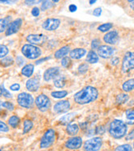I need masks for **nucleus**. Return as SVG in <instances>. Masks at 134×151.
Returning a JSON list of instances; mask_svg holds the SVG:
<instances>
[{
  "mask_svg": "<svg viewBox=\"0 0 134 151\" xmlns=\"http://www.w3.org/2000/svg\"><path fill=\"white\" fill-rule=\"evenodd\" d=\"M114 151H133V149L130 145L125 144V145H122L115 148Z\"/></svg>",
  "mask_w": 134,
  "mask_h": 151,
  "instance_id": "f704fd0d",
  "label": "nucleus"
},
{
  "mask_svg": "<svg viewBox=\"0 0 134 151\" xmlns=\"http://www.w3.org/2000/svg\"><path fill=\"white\" fill-rule=\"evenodd\" d=\"M21 24H22V20L21 18H17L16 20L12 22L8 26L6 32H5L6 36H11L12 34H15V33L19 31V29H20Z\"/></svg>",
  "mask_w": 134,
  "mask_h": 151,
  "instance_id": "9b49d317",
  "label": "nucleus"
},
{
  "mask_svg": "<svg viewBox=\"0 0 134 151\" xmlns=\"http://www.w3.org/2000/svg\"><path fill=\"white\" fill-rule=\"evenodd\" d=\"M26 87L30 92H36L37 90L39 89V87H40V82L36 78H30L26 81Z\"/></svg>",
  "mask_w": 134,
  "mask_h": 151,
  "instance_id": "f3484780",
  "label": "nucleus"
},
{
  "mask_svg": "<svg viewBox=\"0 0 134 151\" xmlns=\"http://www.w3.org/2000/svg\"><path fill=\"white\" fill-rule=\"evenodd\" d=\"M60 70L58 67H53V68H49L48 70H45L44 73V79L45 81L49 82L52 79H54L55 78L59 75Z\"/></svg>",
  "mask_w": 134,
  "mask_h": 151,
  "instance_id": "2eb2a0df",
  "label": "nucleus"
},
{
  "mask_svg": "<svg viewBox=\"0 0 134 151\" xmlns=\"http://www.w3.org/2000/svg\"><path fill=\"white\" fill-rule=\"evenodd\" d=\"M82 145V139L79 136H74L68 139L65 143V146L69 150H78Z\"/></svg>",
  "mask_w": 134,
  "mask_h": 151,
  "instance_id": "9d476101",
  "label": "nucleus"
},
{
  "mask_svg": "<svg viewBox=\"0 0 134 151\" xmlns=\"http://www.w3.org/2000/svg\"><path fill=\"white\" fill-rule=\"evenodd\" d=\"M2 106L4 109H7V110L9 111H12L14 109V105L10 102H2Z\"/></svg>",
  "mask_w": 134,
  "mask_h": 151,
  "instance_id": "4c0bfd02",
  "label": "nucleus"
},
{
  "mask_svg": "<svg viewBox=\"0 0 134 151\" xmlns=\"http://www.w3.org/2000/svg\"><path fill=\"white\" fill-rule=\"evenodd\" d=\"M56 138V133L53 129H49L45 131L41 139L40 146L41 149H47L50 147L55 141Z\"/></svg>",
  "mask_w": 134,
  "mask_h": 151,
  "instance_id": "20e7f679",
  "label": "nucleus"
},
{
  "mask_svg": "<svg viewBox=\"0 0 134 151\" xmlns=\"http://www.w3.org/2000/svg\"><path fill=\"white\" fill-rule=\"evenodd\" d=\"M118 39H119L118 33L116 31H111L110 32L105 34L104 37V41L107 44H110V45L116 44L118 41Z\"/></svg>",
  "mask_w": 134,
  "mask_h": 151,
  "instance_id": "dca6fc26",
  "label": "nucleus"
},
{
  "mask_svg": "<svg viewBox=\"0 0 134 151\" xmlns=\"http://www.w3.org/2000/svg\"><path fill=\"white\" fill-rule=\"evenodd\" d=\"M102 13V9L101 8H97L96 9H94L93 15L95 17H100Z\"/></svg>",
  "mask_w": 134,
  "mask_h": 151,
  "instance_id": "79ce46f5",
  "label": "nucleus"
},
{
  "mask_svg": "<svg viewBox=\"0 0 134 151\" xmlns=\"http://www.w3.org/2000/svg\"><path fill=\"white\" fill-rule=\"evenodd\" d=\"M8 131H9V128H8V125L6 123H4V122L0 121V131L1 132H8Z\"/></svg>",
  "mask_w": 134,
  "mask_h": 151,
  "instance_id": "a19ab883",
  "label": "nucleus"
},
{
  "mask_svg": "<svg viewBox=\"0 0 134 151\" xmlns=\"http://www.w3.org/2000/svg\"><path fill=\"white\" fill-rule=\"evenodd\" d=\"M98 50V55L104 59L111 57L114 53V49L110 45H101Z\"/></svg>",
  "mask_w": 134,
  "mask_h": 151,
  "instance_id": "f8f14e48",
  "label": "nucleus"
},
{
  "mask_svg": "<svg viewBox=\"0 0 134 151\" xmlns=\"http://www.w3.org/2000/svg\"><path fill=\"white\" fill-rule=\"evenodd\" d=\"M13 59L10 56H7V57H4L1 61H0V65L4 67H8V66L12 65L13 64Z\"/></svg>",
  "mask_w": 134,
  "mask_h": 151,
  "instance_id": "c756f323",
  "label": "nucleus"
},
{
  "mask_svg": "<svg viewBox=\"0 0 134 151\" xmlns=\"http://www.w3.org/2000/svg\"><path fill=\"white\" fill-rule=\"evenodd\" d=\"M134 70V52H127L122 62L123 73H128Z\"/></svg>",
  "mask_w": 134,
  "mask_h": 151,
  "instance_id": "423d86ee",
  "label": "nucleus"
},
{
  "mask_svg": "<svg viewBox=\"0 0 134 151\" xmlns=\"http://www.w3.org/2000/svg\"><path fill=\"white\" fill-rule=\"evenodd\" d=\"M0 151H1V150H0Z\"/></svg>",
  "mask_w": 134,
  "mask_h": 151,
  "instance_id": "bf43d9fd",
  "label": "nucleus"
},
{
  "mask_svg": "<svg viewBox=\"0 0 134 151\" xmlns=\"http://www.w3.org/2000/svg\"><path fill=\"white\" fill-rule=\"evenodd\" d=\"M60 22L58 18H48L42 23V27L46 31H54L58 28Z\"/></svg>",
  "mask_w": 134,
  "mask_h": 151,
  "instance_id": "1a4fd4ad",
  "label": "nucleus"
},
{
  "mask_svg": "<svg viewBox=\"0 0 134 151\" xmlns=\"http://www.w3.org/2000/svg\"><path fill=\"white\" fill-rule=\"evenodd\" d=\"M33 72H34V65L31 64L25 65L21 70V74L26 77H31L32 75Z\"/></svg>",
  "mask_w": 134,
  "mask_h": 151,
  "instance_id": "b1692460",
  "label": "nucleus"
},
{
  "mask_svg": "<svg viewBox=\"0 0 134 151\" xmlns=\"http://www.w3.org/2000/svg\"><path fill=\"white\" fill-rule=\"evenodd\" d=\"M3 95V88H2V87L0 86V97Z\"/></svg>",
  "mask_w": 134,
  "mask_h": 151,
  "instance_id": "6e6d98bb",
  "label": "nucleus"
},
{
  "mask_svg": "<svg viewBox=\"0 0 134 151\" xmlns=\"http://www.w3.org/2000/svg\"><path fill=\"white\" fill-rule=\"evenodd\" d=\"M86 54V50L83 48H77L70 51V57L74 60H79Z\"/></svg>",
  "mask_w": 134,
  "mask_h": 151,
  "instance_id": "a211bd4d",
  "label": "nucleus"
},
{
  "mask_svg": "<svg viewBox=\"0 0 134 151\" xmlns=\"http://www.w3.org/2000/svg\"><path fill=\"white\" fill-rule=\"evenodd\" d=\"M70 107H71L70 102L67 100H64V101H60L55 103V105L53 106V111L57 113H64L70 109Z\"/></svg>",
  "mask_w": 134,
  "mask_h": 151,
  "instance_id": "4468645a",
  "label": "nucleus"
},
{
  "mask_svg": "<svg viewBox=\"0 0 134 151\" xmlns=\"http://www.w3.org/2000/svg\"><path fill=\"white\" fill-rule=\"evenodd\" d=\"M58 1H53V2H51V1H43L42 4H41V10L42 11H45L48 8L53 7L54 3H58Z\"/></svg>",
  "mask_w": 134,
  "mask_h": 151,
  "instance_id": "2f4dec72",
  "label": "nucleus"
},
{
  "mask_svg": "<svg viewBox=\"0 0 134 151\" xmlns=\"http://www.w3.org/2000/svg\"><path fill=\"white\" fill-rule=\"evenodd\" d=\"M17 102L24 108H31L34 104V98L27 93H21L17 96Z\"/></svg>",
  "mask_w": 134,
  "mask_h": 151,
  "instance_id": "0eeeda50",
  "label": "nucleus"
},
{
  "mask_svg": "<svg viewBox=\"0 0 134 151\" xmlns=\"http://www.w3.org/2000/svg\"><path fill=\"white\" fill-rule=\"evenodd\" d=\"M89 3H90V4H95V3H96V0H93V1H90Z\"/></svg>",
  "mask_w": 134,
  "mask_h": 151,
  "instance_id": "4d7b16f0",
  "label": "nucleus"
},
{
  "mask_svg": "<svg viewBox=\"0 0 134 151\" xmlns=\"http://www.w3.org/2000/svg\"><path fill=\"white\" fill-rule=\"evenodd\" d=\"M70 51V47L68 45H66V46H63L59 50H58L54 54V57L56 59H61V58L65 57L66 55H68Z\"/></svg>",
  "mask_w": 134,
  "mask_h": 151,
  "instance_id": "6ab92c4d",
  "label": "nucleus"
},
{
  "mask_svg": "<svg viewBox=\"0 0 134 151\" xmlns=\"http://www.w3.org/2000/svg\"><path fill=\"white\" fill-rule=\"evenodd\" d=\"M66 131L67 133L69 135H76L79 131V126L76 124V123H73V124H70L68 125L67 128H66Z\"/></svg>",
  "mask_w": 134,
  "mask_h": 151,
  "instance_id": "4be33fe9",
  "label": "nucleus"
},
{
  "mask_svg": "<svg viewBox=\"0 0 134 151\" xmlns=\"http://www.w3.org/2000/svg\"><path fill=\"white\" fill-rule=\"evenodd\" d=\"M133 148H134V142H133Z\"/></svg>",
  "mask_w": 134,
  "mask_h": 151,
  "instance_id": "13d9d810",
  "label": "nucleus"
},
{
  "mask_svg": "<svg viewBox=\"0 0 134 151\" xmlns=\"http://www.w3.org/2000/svg\"><path fill=\"white\" fill-rule=\"evenodd\" d=\"M16 1H0L1 4H12V3H15Z\"/></svg>",
  "mask_w": 134,
  "mask_h": 151,
  "instance_id": "864d4df0",
  "label": "nucleus"
},
{
  "mask_svg": "<svg viewBox=\"0 0 134 151\" xmlns=\"http://www.w3.org/2000/svg\"><path fill=\"white\" fill-rule=\"evenodd\" d=\"M134 139V129H133V130L129 132V134L127 135L126 136L127 140H131V139Z\"/></svg>",
  "mask_w": 134,
  "mask_h": 151,
  "instance_id": "49530a36",
  "label": "nucleus"
},
{
  "mask_svg": "<svg viewBox=\"0 0 134 151\" xmlns=\"http://www.w3.org/2000/svg\"><path fill=\"white\" fill-rule=\"evenodd\" d=\"M8 54V48L4 45H0V58L5 57Z\"/></svg>",
  "mask_w": 134,
  "mask_h": 151,
  "instance_id": "c9c22d12",
  "label": "nucleus"
},
{
  "mask_svg": "<svg viewBox=\"0 0 134 151\" xmlns=\"http://www.w3.org/2000/svg\"><path fill=\"white\" fill-rule=\"evenodd\" d=\"M128 99H129V96L128 94L122 93L116 97V102H118V104H123V103H125Z\"/></svg>",
  "mask_w": 134,
  "mask_h": 151,
  "instance_id": "c85d7f7f",
  "label": "nucleus"
},
{
  "mask_svg": "<svg viewBox=\"0 0 134 151\" xmlns=\"http://www.w3.org/2000/svg\"><path fill=\"white\" fill-rule=\"evenodd\" d=\"M39 2H41V1H25L26 4H27V5H32V4H38Z\"/></svg>",
  "mask_w": 134,
  "mask_h": 151,
  "instance_id": "603ef678",
  "label": "nucleus"
},
{
  "mask_svg": "<svg viewBox=\"0 0 134 151\" xmlns=\"http://www.w3.org/2000/svg\"><path fill=\"white\" fill-rule=\"evenodd\" d=\"M76 116V113L75 112H72V113H69V114L64 115L63 116H62L61 118L59 119V122L62 123V124H67V123H69L73 119V117Z\"/></svg>",
  "mask_w": 134,
  "mask_h": 151,
  "instance_id": "bb28decb",
  "label": "nucleus"
},
{
  "mask_svg": "<svg viewBox=\"0 0 134 151\" xmlns=\"http://www.w3.org/2000/svg\"><path fill=\"white\" fill-rule=\"evenodd\" d=\"M128 2L130 3L131 8H132V9L134 11V1H128Z\"/></svg>",
  "mask_w": 134,
  "mask_h": 151,
  "instance_id": "5fc2aeb1",
  "label": "nucleus"
},
{
  "mask_svg": "<svg viewBox=\"0 0 134 151\" xmlns=\"http://www.w3.org/2000/svg\"><path fill=\"white\" fill-rule=\"evenodd\" d=\"M11 17L8 16L4 18H0V33L4 32V31H6L8 29V26L11 23Z\"/></svg>",
  "mask_w": 134,
  "mask_h": 151,
  "instance_id": "aec40b11",
  "label": "nucleus"
},
{
  "mask_svg": "<svg viewBox=\"0 0 134 151\" xmlns=\"http://www.w3.org/2000/svg\"><path fill=\"white\" fill-rule=\"evenodd\" d=\"M19 123H20V118L16 116H12L8 119V124L12 128H16L19 125Z\"/></svg>",
  "mask_w": 134,
  "mask_h": 151,
  "instance_id": "cd10ccee",
  "label": "nucleus"
},
{
  "mask_svg": "<svg viewBox=\"0 0 134 151\" xmlns=\"http://www.w3.org/2000/svg\"><path fill=\"white\" fill-rule=\"evenodd\" d=\"M122 88L126 93L133 91L134 89V78H131V79H128L126 82H124L123 83Z\"/></svg>",
  "mask_w": 134,
  "mask_h": 151,
  "instance_id": "412c9836",
  "label": "nucleus"
},
{
  "mask_svg": "<svg viewBox=\"0 0 134 151\" xmlns=\"http://www.w3.org/2000/svg\"><path fill=\"white\" fill-rule=\"evenodd\" d=\"M127 118V124L134 125V108L128 109L125 112Z\"/></svg>",
  "mask_w": 134,
  "mask_h": 151,
  "instance_id": "a878e982",
  "label": "nucleus"
},
{
  "mask_svg": "<svg viewBox=\"0 0 134 151\" xmlns=\"http://www.w3.org/2000/svg\"><path fill=\"white\" fill-rule=\"evenodd\" d=\"M68 95V92L65 90L63 91H55L51 93V96L54 98H63Z\"/></svg>",
  "mask_w": 134,
  "mask_h": 151,
  "instance_id": "7c9ffc66",
  "label": "nucleus"
},
{
  "mask_svg": "<svg viewBox=\"0 0 134 151\" xmlns=\"http://www.w3.org/2000/svg\"><path fill=\"white\" fill-rule=\"evenodd\" d=\"M24 128H23V134H26L32 129L33 123L31 120H26L24 122Z\"/></svg>",
  "mask_w": 134,
  "mask_h": 151,
  "instance_id": "473e14b6",
  "label": "nucleus"
},
{
  "mask_svg": "<svg viewBox=\"0 0 134 151\" xmlns=\"http://www.w3.org/2000/svg\"><path fill=\"white\" fill-rule=\"evenodd\" d=\"M68 8H69V11H70V12H74L77 11V7L76 6V5H75V4H71V5H69Z\"/></svg>",
  "mask_w": 134,
  "mask_h": 151,
  "instance_id": "8fccbe9b",
  "label": "nucleus"
},
{
  "mask_svg": "<svg viewBox=\"0 0 134 151\" xmlns=\"http://www.w3.org/2000/svg\"><path fill=\"white\" fill-rule=\"evenodd\" d=\"M118 62H119V58L114 57V58H112V60H111L110 63H111V65H117L118 64Z\"/></svg>",
  "mask_w": 134,
  "mask_h": 151,
  "instance_id": "09e8293b",
  "label": "nucleus"
},
{
  "mask_svg": "<svg viewBox=\"0 0 134 151\" xmlns=\"http://www.w3.org/2000/svg\"><path fill=\"white\" fill-rule=\"evenodd\" d=\"M104 132H105V128H104V127H98L96 129V134L102 135Z\"/></svg>",
  "mask_w": 134,
  "mask_h": 151,
  "instance_id": "a18cd8bd",
  "label": "nucleus"
},
{
  "mask_svg": "<svg viewBox=\"0 0 134 151\" xmlns=\"http://www.w3.org/2000/svg\"><path fill=\"white\" fill-rule=\"evenodd\" d=\"M31 14L34 17H38L40 15V9L38 8H33L31 10Z\"/></svg>",
  "mask_w": 134,
  "mask_h": 151,
  "instance_id": "c03bdc74",
  "label": "nucleus"
},
{
  "mask_svg": "<svg viewBox=\"0 0 134 151\" xmlns=\"http://www.w3.org/2000/svg\"><path fill=\"white\" fill-rule=\"evenodd\" d=\"M103 139L101 137H94L87 139L84 143L83 149L85 151H98L102 146Z\"/></svg>",
  "mask_w": 134,
  "mask_h": 151,
  "instance_id": "39448f33",
  "label": "nucleus"
},
{
  "mask_svg": "<svg viewBox=\"0 0 134 151\" xmlns=\"http://www.w3.org/2000/svg\"><path fill=\"white\" fill-rule=\"evenodd\" d=\"M100 46H101V40L100 39H94L91 42V48L93 50H98Z\"/></svg>",
  "mask_w": 134,
  "mask_h": 151,
  "instance_id": "ea45409f",
  "label": "nucleus"
},
{
  "mask_svg": "<svg viewBox=\"0 0 134 151\" xmlns=\"http://www.w3.org/2000/svg\"><path fill=\"white\" fill-rule=\"evenodd\" d=\"M89 69V66L87 64H86V63H83V64H81L79 67H78V72L80 73V74H85L86 72Z\"/></svg>",
  "mask_w": 134,
  "mask_h": 151,
  "instance_id": "e433bc0d",
  "label": "nucleus"
},
{
  "mask_svg": "<svg viewBox=\"0 0 134 151\" xmlns=\"http://www.w3.org/2000/svg\"><path fill=\"white\" fill-rule=\"evenodd\" d=\"M53 84L55 87L59 88H63V86L65 85V78H64V76H62L60 74L57 76L53 79Z\"/></svg>",
  "mask_w": 134,
  "mask_h": 151,
  "instance_id": "393cba45",
  "label": "nucleus"
},
{
  "mask_svg": "<svg viewBox=\"0 0 134 151\" xmlns=\"http://www.w3.org/2000/svg\"><path fill=\"white\" fill-rule=\"evenodd\" d=\"M26 41L31 44L34 45H41L46 41V37L43 34H31L26 37Z\"/></svg>",
  "mask_w": 134,
  "mask_h": 151,
  "instance_id": "ddd939ff",
  "label": "nucleus"
},
{
  "mask_svg": "<svg viewBox=\"0 0 134 151\" xmlns=\"http://www.w3.org/2000/svg\"><path fill=\"white\" fill-rule=\"evenodd\" d=\"M128 131L127 124L121 120H114L111 122L109 128L110 135L114 139H121L124 137Z\"/></svg>",
  "mask_w": 134,
  "mask_h": 151,
  "instance_id": "f03ea898",
  "label": "nucleus"
},
{
  "mask_svg": "<svg viewBox=\"0 0 134 151\" xmlns=\"http://www.w3.org/2000/svg\"><path fill=\"white\" fill-rule=\"evenodd\" d=\"M36 105L41 111H46L51 105L49 98L45 94H40L36 98Z\"/></svg>",
  "mask_w": 134,
  "mask_h": 151,
  "instance_id": "6e6552de",
  "label": "nucleus"
},
{
  "mask_svg": "<svg viewBox=\"0 0 134 151\" xmlns=\"http://www.w3.org/2000/svg\"><path fill=\"white\" fill-rule=\"evenodd\" d=\"M50 59V57H45V58H43V59H41V60H37L36 62V65H39V64H41V63H43L44 61H45V60H49Z\"/></svg>",
  "mask_w": 134,
  "mask_h": 151,
  "instance_id": "3c124183",
  "label": "nucleus"
},
{
  "mask_svg": "<svg viewBox=\"0 0 134 151\" xmlns=\"http://www.w3.org/2000/svg\"><path fill=\"white\" fill-rule=\"evenodd\" d=\"M112 27H113L112 23H104V24H101V26L98 27V30L102 32H105L110 31Z\"/></svg>",
  "mask_w": 134,
  "mask_h": 151,
  "instance_id": "72a5a7b5",
  "label": "nucleus"
},
{
  "mask_svg": "<svg viewBox=\"0 0 134 151\" xmlns=\"http://www.w3.org/2000/svg\"><path fill=\"white\" fill-rule=\"evenodd\" d=\"M21 53L27 59L35 60L41 56V50L36 45L31 44H26L21 48Z\"/></svg>",
  "mask_w": 134,
  "mask_h": 151,
  "instance_id": "7ed1b4c3",
  "label": "nucleus"
},
{
  "mask_svg": "<svg viewBox=\"0 0 134 151\" xmlns=\"http://www.w3.org/2000/svg\"><path fill=\"white\" fill-rule=\"evenodd\" d=\"M98 95L99 93L96 88L92 86H87L74 95V101L80 105H84L96 101Z\"/></svg>",
  "mask_w": 134,
  "mask_h": 151,
  "instance_id": "f257e3e1",
  "label": "nucleus"
},
{
  "mask_svg": "<svg viewBox=\"0 0 134 151\" xmlns=\"http://www.w3.org/2000/svg\"><path fill=\"white\" fill-rule=\"evenodd\" d=\"M10 89L12 90V91H18L20 89V85L18 83H14V84L10 86Z\"/></svg>",
  "mask_w": 134,
  "mask_h": 151,
  "instance_id": "de8ad7c7",
  "label": "nucleus"
},
{
  "mask_svg": "<svg viewBox=\"0 0 134 151\" xmlns=\"http://www.w3.org/2000/svg\"><path fill=\"white\" fill-rule=\"evenodd\" d=\"M99 60V55L94 50H90L88 52V55L86 56V61L90 64H95L97 63Z\"/></svg>",
  "mask_w": 134,
  "mask_h": 151,
  "instance_id": "5701e85b",
  "label": "nucleus"
},
{
  "mask_svg": "<svg viewBox=\"0 0 134 151\" xmlns=\"http://www.w3.org/2000/svg\"><path fill=\"white\" fill-rule=\"evenodd\" d=\"M3 95H4L5 98H12V94L10 93L5 88H3Z\"/></svg>",
  "mask_w": 134,
  "mask_h": 151,
  "instance_id": "37998d69",
  "label": "nucleus"
},
{
  "mask_svg": "<svg viewBox=\"0 0 134 151\" xmlns=\"http://www.w3.org/2000/svg\"><path fill=\"white\" fill-rule=\"evenodd\" d=\"M71 59L69 57H64L63 58V60H62L61 61V65L63 67H64V68H68L70 65H71Z\"/></svg>",
  "mask_w": 134,
  "mask_h": 151,
  "instance_id": "58836bf2",
  "label": "nucleus"
}]
</instances>
